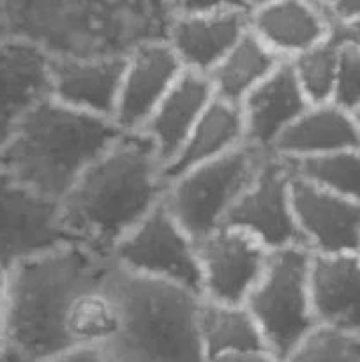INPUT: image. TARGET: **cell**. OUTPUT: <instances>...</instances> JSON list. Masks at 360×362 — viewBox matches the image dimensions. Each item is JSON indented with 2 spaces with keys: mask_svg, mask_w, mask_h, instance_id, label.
<instances>
[{
  "mask_svg": "<svg viewBox=\"0 0 360 362\" xmlns=\"http://www.w3.org/2000/svg\"><path fill=\"white\" fill-rule=\"evenodd\" d=\"M168 182L150 138L122 133L60 200L62 226L73 243L102 257L164 200Z\"/></svg>",
  "mask_w": 360,
  "mask_h": 362,
  "instance_id": "obj_1",
  "label": "cell"
},
{
  "mask_svg": "<svg viewBox=\"0 0 360 362\" xmlns=\"http://www.w3.org/2000/svg\"><path fill=\"white\" fill-rule=\"evenodd\" d=\"M109 262L69 243L13 265L0 362H44L74 349L67 331L71 304L81 288L104 276Z\"/></svg>",
  "mask_w": 360,
  "mask_h": 362,
  "instance_id": "obj_2",
  "label": "cell"
},
{
  "mask_svg": "<svg viewBox=\"0 0 360 362\" xmlns=\"http://www.w3.org/2000/svg\"><path fill=\"white\" fill-rule=\"evenodd\" d=\"M120 134L112 119L69 108L52 95L21 120L0 151V165L35 193L60 202Z\"/></svg>",
  "mask_w": 360,
  "mask_h": 362,
  "instance_id": "obj_3",
  "label": "cell"
},
{
  "mask_svg": "<svg viewBox=\"0 0 360 362\" xmlns=\"http://www.w3.org/2000/svg\"><path fill=\"white\" fill-rule=\"evenodd\" d=\"M120 327L102 349L115 362H207L200 339L203 297L180 285L109 265Z\"/></svg>",
  "mask_w": 360,
  "mask_h": 362,
  "instance_id": "obj_4",
  "label": "cell"
},
{
  "mask_svg": "<svg viewBox=\"0 0 360 362\" xmlns=\"http://www.w3.org/2000/svg\"><path fill=\"white\" fill-rule=\"evenodd\" d=\"M246 144L210 163L191 168L168 182L164 205L194 240L226 225L267 156Z\"/></svg>",
  "mask_w": 360,
  "mask_h": 362,
  "instance_id": "obj_5",
  "label": "cell"
},
{
  "mask_svg": "<svg viewBox=\"0 0 360 362\" xmlns=\"http://www.w3.org/2000/svg\"><path fill=\"white\" fill-rule=\"evenodd\" d=\"M311 260L313 253L304 246L270 251L267 269L246 300L265 349L277 361L318 325L311 303Z\"/></svg>",
  "mask_w": 360,
  "mask_h": 362,
  "instance_id": "obj_6",
  "label": "cell"
},
{
  "mask_svg": "<svg viewBox=\"0 0 360 362\" xmlns=\"http://www.w3.org/2000/svg\"><path fill=\"white\" fill-rule=\"evenodd\" d=\"M120 269L145 278L180 285L201 296V267L196 240L159 204L112 253Z\"/></svg>",
  "mask_w": 360,
  "mask_h": 362,
  "instance_id": "obj_7",
  "label": "cell"
},
{
  "mask_svg": "<svg viewBox=\"0 0 360 362\" xmlns=\"http://www.w3.org/2000/svg\"><path fill=\"white\" fill-rule=\"evenodd\" d=\"M69 243L60 202L35 193L0 165V264L11 269Z\"/></svg>",
  "mask_w": 360,
  "mask_h": 362,
  "instance_id": "obj_8",
  "label": "cell"
},
{
  "mask_svg": "<svg viewBox=\"0 0 360 362\" xmlns=\"http://www.w3.org/2000/svg\"><path fill=\"white\" fill-rule=\"evenodd\" d=\"M292 184L289 163L274 152L268 154L226 225L249 233L268 251L302 246L293 212Z\"/></svg>",
  "mask_w": 360,
  "mask_h": 362,
  "instance_id": "obj_9",
  "label": "cell"
},
{
  "mask_svg": "<svg viewBox=\"0 0 360 362\" xmlns=\"http://www.w3.org/2000/svg\"><path fill=\"white\" fill-rule=\"evenodd\" d=\"M201 297L222 304H246L267 269L270 251L254 237L224 225L196 240Z\"/></svg>",
  "mask_w": 360,
  "mask_h": 362,
  "instance_id": "obj_10",
  "label": "cell"
},
{
  "mask_svg": "<svg viewBox=\"0 0 360 362\" xmlns=\"http://www.w3.org/2000/svg\"><path fill=\"white\" fill-rule=\"evenodd\" d=\"M293 212L302 246L313 255L359 253L360 204L293 173Z\"/></svg>",
  "mask_w": 360,
  "mask_h": 362,
  "instance_id": "obj_11",
  "label": "cell"
},
{
  "mask_svg": "<svg viewBox=\"0 0 360 362\" xmlns=\"http://www.w3.org/2000/svg\"><path fill=\"white\" fill-rule=\"evenodd\" d=\"M182 73V62L168 41L138 45L126 55L113 122L122 133H140Z\"/></svg>",
  "mask_w": 360,
  "mask_h": 362,
  "instance_id": "obj_12",
  "label": "cell"
},
{
  "mask_svg": "<svg viewBox=\"0 0 360 362\" xmlns=\"http://www.w3.org/2000/svg\"><path fill=\"white\" fill-rule=\"evenodd\" d=\"M52 62L37 42L9 37L0 42V151L21 120L52 98Z\"/></svg>",
  "mask_w": 360,
  "mask_h": 362,
  "instance_id": "obj_13",
  "label": "cell"
},
{
  "mask_svg": "<svg viewBox=\"0 0 360 362\" xmlns=\"http://www.w3.org/2000/svg\"><path fill=\"white\" fill-rule=\"evenodd\" d=\"M126 55L94 59L55 57L52 62V95L69 108L113 120Z\"/></svg>",
  "mask_w": 360,
  "mask_h": 362,
  "instance_id": "obj_14",
  "label": "cell"
},
{
  "mask_svg": "<svg viewBox=\"0 0 360 362\" xmlns=\"http://www.w3.org/2000/svg\"><path fill=\"white\" fill-rule=\"evenodd\" d=\"M249 32V11L224 9L179 14L168 32V45L184 69L208 74Z\"/></svg>",
  "mask_w": 360,
  "mask_h": 362,
  "instance_id": "obj_15",
  "label": "cell"
},
{
  "mask_svg": "<svg viewBox=\"0 0 360 362\" xmlns=\"http://www.w3.org/2000/svg\"><path fill=\"white\" fill-rule=\"evenodd\" d=\"M249 28L275 55L292 60L327 41L334 21L314 0H279L249 11Z\"/></svg>",
  "mask_w": 360,
  "mask_h": 362,
  "instance_id": "obj_16",
  "label": "cell"
},
{
  "mask_svg": "<svg viewBox=\"0 0 360 362\" xmlns=\"http://www.w3.org/2000/svg\"><path fill=\"white\" fill-rule=\"evenodd\" d=\"M309 288L318 325L360 336V253L313 255Z\"/></svg>",
  "mask_w": 360,
  "mask_h": 362,
  "instance_id": "obj_17",
  "label": "cell"
},
{
  "mask_svg": "<svg viewBox=\"0 0 360 362\" xmlns=\"http://www.w3.org/2000/svg\"><path fill=\"white\" fill-rule=\"evenodd\" d=\"M309 105L289 60L281 62L277 69L261 81L240 105L247 144L272 152L275 141Z\"/></svg>",
  "mask_w": 360,
  "mask_h": 362,
  "instance_id": "obj_18",
  "label": "cell"
},
{
  "mask_svg": "<svg viewBox=\"0 0 360 362\" xmlns=\"http://www.w3.org/2000/svg\"><path fill=\"white\" fill-rule=\"evenodd\" d=\"M214 99V87L208 74L184 69L140 131L154 144L162 168L182 148L191 131Z\"/></svg>",
  "mask_w": 360,
  "mask_h": 362,
  "instance_id": "obj_19",
  "label": "cell"
},
{
  "mask_svg": "<svg viewBox=\"0 0 360 362\" xmlns=\"http://www.w3.org/2000/svg\"><path fill=\"white\" fill-rule=\"evenodd\" d=\"M355 147H360L356 115L330 101L307 106L275 141L272 152L286 161H302Z\"/></svg>",
  "mask_w": 360,
  "mask_h": 362,
  "instance_id": "obj_20",
  "label": "cell"
},
{
  "mask_svg": "<svg viewBox=\"0 0 360 362\" xmlns=\"http://www.w3.org/2000/svg\"><path fill=\"white\" fill-rule=\"evenodd\" d=\"M246 144V124L240 105L215 98L200 117L182 148L162 168V177L169 182L187 170L222 158Z\"/></svg>",
  "mask_w": 360,
  "mask_h": 362,
  "instance_id": "obj_21",
  "label": "cell"
},
{
  "mask_svg": "<svg viewBox=\"0 0 360 362\" xmlns=\"http://www.w3.org/2000/svg\"><path fill=\"white\" fill-rule=\"evenodd\" d=\"M284 62L275 55L260 37L247 32L232 52L208 73L215 98L233 105H242L244 99Z\"/></svg>",
  "mask_w": 360,
  "mask_h": 362,
  "instance_id": "obj_22",
  "label": "cell"
},
{
  "mask_svg": "<svg viewBox=\"0 0 360 362\" xmlns=\"http://www.w3.org/2000/svg\"><path fill=\"white\" fill-rule=\"evenodd\" d=\"M198 327L207 361L228 354L267 350L260 327L246 304H222L203 299Z\"/></svg>",
  "mask_w": 360,
  "mask_h": 362,
  "instance_id": "obj_23",
  "label": "cell"
},
{
  "mask_svg": "<svg viewBox=\"0 0 360 362\" xmlns=\"http://www.w3.org/2000/svg\"><path fill=\"white\" fill-rule=\"evenodd\" d=\"M108 271L101 279L81 288L71 304L67 331L74 346L102 349L119 332L120 310L108 283Z\"/></svg>",
  "mask_w": 360,
  "mask_h": 362,
  "instance_id": "obj_24",
  "label": "cell"
},
{
  "mask_svg": "<svg viewBox=\"0 0 360 362\" xmlns=\"http://www.w3.org/2000/svg\"><path fill=\"white\" fill-rule=\"evenodd\" d=\"M288 163L295 175L360 204V147Z\"/></svg>",
  "mask_w": 360,
  "mask_h": 362,
  "instance_id": "obj_25",
  "label": "cell"
},
{
  "mask_svg": "<svg viewBox=\"0 0 360 362\" xmlns=\"http://www.w3.org/2000/svg\"><path fill=\"white\" fill-rule=\"evenodd\" d=\"M289 64L311 105L332 101L339 64V42L332 35L321 45L292 59Z\"/></svg>",
  "mask_w": 360,
  "mask_h": 362,
  "instance_id": "obj_26",
  "label": "cell"
},
{
  "mask_svg": "<svg viewBox=\"0 0 360 362\" xmlns=\"http://www.w3.org/2000/svg\"><path fill=\"white\" fill-rule=\"evenodd\" d=\"M279 362H360V336L316 325Z\"/></svg>",
  "mask_w": 360,
  "mask_h": 362,
  "instance_id": "obj_27",
  "label": "cell"
},
{
  "mask_svg": "<svg viewBox=\"0 0 360 362\" xmlns=\"http://www.w3.org/2000/svg\"><path fill=\"white\" fill-rule=\"evenodd\" d=\"M332 103L346 112H360V52L339 42V64Z\"/></svg>",
  "mask_w": 360,
  "mask_h": 362,
  "instance_id": "obj_28",
  "label": "cell"
},
{
  "mask_svg": "<svg viewBox=\"0 0 360 362\" xmlns=\"http://www.w3.org/2000/svg\"><path fill=\"white\" fill-rule=\"evenodd\" d=\"M175 16L179 14L210 13V11L224 9H246L244 0H172Z\"/></svg>",
  "mask_w": 360,
  "mask_h": 362,
  "instance_id": "obj_29",
  "label": "cell"
},
{
  "mask_svg": "<svg viewBox=\"0 0 360 362\" xmlns=\"http://www.w3.org/2000/svg\"><path fill=\"white\" fill-rule=\"evenodd\" d=\"M44 362H115L101 346H74Z\"/></svg>",
  "mask_w": 360,
  "mask_h": 362,
  "instance_id": "obj_30",
  "label": "cell"
},
{
  "mask_svg": "<svg viewBox=\"0 0 360 362\" xmlns=\"http://www.w3.org/2000/svg\"><path fill=\"white\" fill-rule=\"evenodd\" d=\"M325 7L334 25L360 18V0H328Z\"/></svg>",
  "mask_w": 360,
  "mask_h": 362,
  "instance_id": "obj_31",
  "label": "cell"
},
{
  "mask_svg": "<svg viewBox=\"0 0 360 362\" xmlns=\"http://www.w3.org/2000/svg\"><path fill=\"white\" fill-rule=\"evenodd\" d=\"M332 37L341 45H349L360 52V18L346 23H335Z\"/></svg>",
  "mask_w": 360,
  "mask_h": 362,
  "instance_id": "obj_32",
  "label": "cell"
},
{
  "mask_svg": "<svg viewBox=\"0 0 360 362\" xmlns=\"http://www.w3.org/2000/svg\"><path fill=\"white\" fill-rule=\"evenodd\" d=\"M207 362H279L268 350H254V352L228 354V356L215 357Z\"/></svg>",
  "mask_w": 360,
  "mask_h": 362,
  "instance_id": "obj_33",
  "label": "cell"
},
{
  "mask_svg": "<svg viewBox=\"0 0 360 362\" xmlns=\"http://www.w3.org/2000/svg\"><path fill=\"white\" fill-rule=\"evenodd\" d=\"M9 267L0 264V346H2V331H4V313H6V297L7 285H9Z\"/></svg>",
  "mask_w": 360,
  "mask_h": 362,
  "instance_id": "obj_34",
  "label": "cell"
},
{
  "mask_svg": "<svg viewBox=\"0 0 360 362\" xmlns=\"http://www.w3.org/2000/svg\"><path fill=\"white\" fill-rule=\"evenodd\" d=\"M274 2H279V0H244V4H246V9L247 11L258 9V7L268 6V4H274Z\"/></svg>",
  "mask_w": 360,
  "mask_h": 362,
  "instance_id": "obj_35",
  "label": "cell"
},
{
  "mask_svg": "<svg viewBox=\"0 0 360 362\" xmlns=\"http://www.w3.org/2000/svg\"><path fill=\"white\" fill-rule=\"evenodd\" d=\"M4 39H6V37H4V34H2V21H0V42H2Z\"/></svg>",
  "mask_w": 360,
  "mask_h": 362,
  "instance_id": "obj_36",
  "label": "cell"
},
{
  "mask_svg": "<svg viewBox=\"0 0 360 362\" xmlns=\"http://www.w3.org/2000/svg\"><path fill=\"white\" fill-rule=\"evenodd\" d=\"M314 2H318V4H321V6H325V4H327L328 0H314Z\"/></svg>",
  "mask_w": 360,
  "mask_h": 362,
  "instance_id": "obj_37",
  "label": "cell"
},
{
  "mask_svg": "<svg viewBox=\"0 0 360 362\" xmlns=\"http://www.w3.org/2000/svg\"><path fill=\"white\" fill-rule=\"evenodd\" d=\"M355 115H356V120H359V126H360V112H356Z\"/></svg>",
  "mask_w": 360,
  "mask_h": 362,
  "instance_id": "obj_38",
  "label": "cell"
},
{
  "mask_svg": "<svg viewBox=\"0 0 360 362\" xmlns=\"http://www.w3.org/2000/svg\"><path fill=\"white\" fill-rule=\"evenodd\" d=\"M359 253H360V251H359Z\"/></svg>",
  "mask_w": 360,
  "mask_h": 362,
  "instance_id": "obj_39",
  "label": "cell"
}]
</instances>
